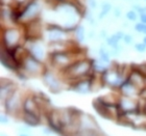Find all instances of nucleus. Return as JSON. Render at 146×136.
<instances>
[{"mask_svg":"<svg viewBox=\"0 0 146 136\" xmlns=\"http://www.w3.org/2000/svg\"><path fill=\"white\" fill-rule=\"evenodd\" d=\"M118 109L120 114H131L140 111V107L137 102L128 97L121 98L118 102Z\"/></svg>","mask_w":146,"mask_h":136,"instance_id":"1","label":"nucleus"},{"mask_svg":"<svg viewBox=\"0 0 146 136\" xmlns=\"http://www.w3.org/2000/svg\"><path fill=\"white\" fill-rule=\"evenodd\" d=\"M100 129L98 126L97 122L92 118L91 115L80 113L78 121V131H91V130H98Z\"/></svg>","mask_w":146,"mask_h":136,"instance_id":"2","label":"nucleus"},{"mask_svg":"<svg viewBox=\"0 0 146 136\" xmlns=\"http://www.w3.org/2000/svg\"><path fill=\"white\" fill-rule=\"evenodd\" d=\"M19 118H21V121L24 123L26 126L31 128H36L38 126L41 125V116H38L36 114H33V113H29V112H25L22 111L21 114Z\"/></svg>","mask_w":146,"mask_h":136,"instance_id":"3","label":"nucleus"},{"mask_svg":"<svg viewBox=\"0 0 146 136\" xmlns=\"http://www.w3.org/2000/svg\"><path fill=\"white\" fill-rule=\"evenodd\" d=\"M89 64L86 61H78L74 64H71L69 68V73H70L72 77H80L87 74L89 71Z\"/></svg>","mask_w":146,"mask_h":136,"instance_id":"4","label":"nucleus"},{"mask_svg":"<svg viewBox=\"0 0 146 136\" xmlns=\"http://www.w3.org/2000/svg\"><path fill=\"white\" fill-rule=\"evenodd\" d=\"M24 67L25 69L27 70L28 72L31 73H36L40 70L41 67V64L39 62V60L35 57H31V56H28L24 59Z\"/></svg>","mask_w":146,"mask_h":136,"instance_id":"5","label":"nucleus"},{"mask_svg":"<svg viewBox=\"0 0 146 136\" xmlns=\"http://www.w3.org/2000/svg\"><path fill=\"white\" fill-rule=\"evenodd\" d=\"M3 39L5 42V45H7L9 48H15V47H17V46H15V44L18 39V34L15 30H7L4 34Z\"/></svg>","mask_w":146,"mask_h":136,"instance_id":"6","label":"nucleus"},{"mask_svg":"<svg viewBox=\"0 0 146 136\" xmlns=\"http://www.w3.org/2000/svg\"><path fill=\"white\" fill-rule=\"evenodd\" d=\"M90 88H91V83L87 80H82L74 86V91H76L79 94H87L90 91Z\"/></svg>","mask_w":146,"mask_h":136,"instance_id":"7","label":"nucleus"},{"mask_svg":"<svg viewBox=\"0 0 146 136\" xmlns=\"http://www.w3.org/2000/svg\"><path fill=\"white\" fill-rule=\"evenodd\" d=\"M45 82L46 84L48 85L49 88L51 89V91H60V83H58V81L56 80V79L53 77L52 75H47L45 77Z\"/></svg>","mask_w":146,"mask_h":136,"instance_id":"8","label":"nucleus"},{"mask_svg":"<svg viewBox=\"0 0 146 136\" xmlns=\"http://www.w3.org/2000/svg\"><path fill=\"white\" fill-rule=\"evenodd\" d=\"M18 132H19V134H31V127H28L26 125H25V126H19Z\"/></svg>","mask_w":146,"mask_h":136,"instance_id":"9","label":"nucleus"},{"mask_svg":"<svg viewBox=\"0 0 146 136\" xmlns=\"http://www.w3.org/2000/svg\"><path fill=\"white\" fill-rule=\"evenodd\" d=\"M136 29H137V31H139V32H143V34H146V25L145 24H137L136 25Z\"/></svg>","mask_w":146,"mask_h":136,"instance_id":"10","label":"nucleus"},{"mask_svg":"<svg viewBox=\"0 0 146 136\" xmlns=\"http://www.w3.org/2000/svg\"><path fill=\"white\" fill-rule=\"evenodd\" d=\"M135 48H136V50L139 52H144L146 50V45L145 44H137V45L135 46Z\"/></svg>","mask_w":146,"mask_h":136,"instance_id":"11","label":"nucleus"},{"mask_svg":"<svg viewBox=\"0 0 146 136\" xmlns=\"http://www.w3.org/2000/svg\"><path fill=\"white\" fill-rule=\"evenodd\" d=\"M0 122H1L2 125H7L9 123V118H7L5 114H1V116H0Z\"/></svg>","mask_w":146,"mask_h":136,"instance_id":"12","label":"nucleus"},{"mask_svg":"<svg viewBox=\"0 0 146 136\" xmlns=\"http://www.w3.org/2000/svg\"><path fill=\"white\" fill-rule=\"evenodd\" d=\"M127 18L131 19V20H136V15H135L134 12H129L127 14Z\"/></svg>","mask_w":146,"mask_h":136,"instance_id":"13","label":"nucleus"},{"mask_svg":"<svg viewBox=\"0 0 146 136\" xmlns=\"http://www.w3.org/2000/svg\"><path fill=\"white\" fill-rule=\"evenodd\" d=\"M123 39L125 41V43H126V44H129V43H131V41H133L131 36H129V35H124Z\"/></svg>","mask_w":146,"mask_h":136,"instance_id":"14","label":"nucleus"},{"mask_svg":"<svg viewBox=\"0 0 146 136\" xmlns=\"http://www.w3.org/2000/svg\"><path fill=\"white\" fill-rule=\"evenodd\" d=\"M141 19H142V23L146 25V15H142V17H141Z\"/></svg>","mask_w":146,"mask_h":136,"instance_id":"15","label":"nucleus"},{"mask_svg":"<svg viewBox=\"0 0 146 136\" xmlns=\"http://www.w3.org/2000/svg\"><path fill=\"white\" fill-rule=\"evenodd\" d=\"M18 136H31V134H19Z\"/></svg>","mask_w":146,"mask_h":136,"instance_id":"16","label":"nucleus"},{"mask_svg":"<svg viewBox=\"0 0 146 136\" xmlns=\"http://www.w3.org/2000/svg\"><path fill=\"white\" fill-rule=\"evenodd\" d=\"M143 112L146 114V103H145V105H144V108H143Z\"/></svg>","mask_w":146,"mask_h":136,"instance_id":"17","label":"nucleus"},{"mask_svg":"<svg viewBox=\"0 0 146 136\" xmlns=\"http://www.w3.org/2000/svg\"><path fill=\"white\" fill-rule=\"evenodd\" d=\"M144 44L146 45V37H144Z\"/></svg>","mask_w":146,"mask_h":136,"instance_id":"18","label":"nucleus"},{"mask_svg":"<svg viewBox=\"0 0 146 136\" xmlns=\"http://www.w3.org/2000/svg\"><path fill=\"white\" fill-rule=\"evenodd\" d=\"M1 136H7V135H5V134H1Z\"/></svg>","mask_w":146,"mask_h":136,"instance_id":"19","label":"nucleus"}]
</instances>
